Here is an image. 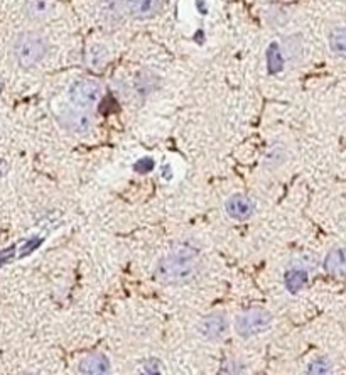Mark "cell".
<instances>
[{
	"label": "cell",
	"mask_w": 346,
	"mask_h": 375,
	"mask_svg": "<svg viewBox=\"0 0 346 375\" xmlns=\"http://www.w3.org/2000/svg\"><path fill=\"white\" fill-rule=\"evenodd\" d=\"M199 249L191 242H179L171 249V252L159 260L156 265V279L162 284H186L198 277Z\"/></svg>",
	"instance_id": "1"
},
{
	"label": "cell",
	"mask_w": 346,
	"mask_h": 375,
	"mask_svg": "<svg viewBox=\"0 0 346 375\" xmlns=\"http://www.w3.org/2000/svg\"><path fill=\"white\" fill-rule=\"evenodd\" d=\"M49 51V43L43 34L27 31L16 38L12 44V54L21 68H34L39 65Z\"/></svg>",
	"instance_id": "2"
},
{
	"label": "cell",
	"mask_w": 346,
	"mask_h": 375,
	"mask_svg": "<svg viewBox=\"0 0 346 375\" xmlns=\"http://www.w3.org/2000/svg\"><path fill=\"white\" fill-rule=\"evenodd\" d=\"M272 324V314L267 309L253 308L240 314L235 322V330L240 337H255L267 332Z\"/></svg>",
	"instance_id": "3"
},
{
	"label": "cell",
	"mask_w": 346,
	"mask_h": 375,
	"mask_svg": "<svg viewBox=\"0 0 346 375\" xmlns=\"http://www.w3.org/2000/svg\"><path fill=\"white\" fill-rule=\"evenodd\" d=\"M102 86L90 78H80L70 86V100L78 108H92L100 102Z\"/></svg>",
	"instance_id": "4"
},
{
	"label": "cell",
	"mask_w": 346,
	"mask_h": 375,
	"mask_svg": "<svg viewBox=\"0 0 346 375\" xmlns=\"http://www.w3.org/2000/svg\"><path fill=\"white\" fill-rule=\"evenodd\" d=\"M56 118L63 129L73 132V134H85L93 125L92 113L86 112V108H65V111L58 113Z\"/></svg>",
	"instance_id": "5"
},
{
	"label": "cell",
	"mask_w": 346,
	"mask_h": 375,
	"mask_svg": "<svg viewBox=\"0 0 346 375\" xmlns=\"http://www.w3.org/2000/svg\"><path fill=\"white\" fill-rule=\"evenodd\" d=\"M97 16L105 27L122 26L127 16L124 0H97Z\"/></svg>",
	"instance_id": "6"
},
{
	"label": "cell",
	"mask_w": 346,
	"mask_h": 375,
	"mask_svg": "<svg viewBox=\"0 0 346 375\" xmlns=\"http://www.w3.org/2000/svg\"><path fill=\"white\" fill-rule=\"evenodd\" d=\"M198 332L204 340H221L229 333V318L221 313H211L204 317L198 324Z\"/></svg>",
	"instance_id": "7"
},
{
	"label": "cell",
	"mask_w": 346,
	"mask_h": 375,
	"mask_svg": "<svg viewBox=\"0 0 346 375\" xmlns=\"http://www.w3.org/2000/svg\"><path fill=\"white\" fill-rule=\"evenodd\" d=\"M225 210H226V215H229L230 218H234V220L236 222H243V220H248V218L253 215L255 203L248 198L247 195L236 193V195H231L230 198L226 200Z\"/></svg>",
	"instance_id": "8"
},
{
	"label": "cell",
	"mask_w": 346,
	"mask_h": 375,
	"mask_svg": "<svg viewBox=\"0 0 346 375\" xmlns=\"http://www.w3.org/2000/svg\"><path fill=\"white\" fill-rule=\"evenodd\" d=\"M125 12L135 19L145 21L156 17L162 9V0H124Z\"/></svg>",
	"instance_id": "9"
},
{
	"label": "cell",
	"mask_w": 346,
	"mask_h": 375,
	"mask_svg": "<svg viewBox=\"0 0 346 375\" xmlns=\"http://www.w3.org/2000/svg\"><path fill=\"white\" fill-rule=\"evenodd\" d=\"M78 372L81 374H108L110 372V360L102 354H93L86 355L80 360L78 364Z\"/></svg>",
	"instance_id": "10"
},
{
	"label": "cell",
	"mask_w": 346,
	"mask_h": 375,
	"mask_svg": "<svg viewBox=\"0 0 346 375\" xmlns=\"http://www.w3.org/2000/svg\"><path fill=\"white\" fill-rule=\"evenodd\" d=\"M54 6L51 0H29L24 7V14L29 21L44 22L53 16Z\"/></svg>",
	"instance_id": "11"
},
{
	"label": "cell",
	"mask_w": 346,
	"mask_h": 375,
	"mask_svg": "<svg viewBox=\"0 0 346 375\" xmlns=\"http://www.w3.org/2000/svg\"><path fill=\"white\" fill-rule=\"evenodd\" d=\"M325 269L331 276H346V249H331L325 259Z\"/></svg>",
	"instance_id": "12"
},
{
	"label": "cell",
	"mask_w": 346,
	"mask_h": 375,
	"mask_svg": "<svg viewBox=\"0 0 346 375\" xmlns=\"http://www.w3.org/2000/svg\"><path fill=\"white\" fill-rule=\"evenodd\" d=\"M156 76L149 71H140L134 76V81H132V88H134L135 95L140 98L149 97V93L156 88Z\"/></svg>",
	"instance_id": "13"
},
{
	"label": "cell",
	"mask_w": 346,
	"mask_h": 375,
	"mask_svg": "<svg viewBox=\"0 0 346 375\" xmlns=\"http://www.w3.org/2000/svg\"><path fill=\"white\" fill-rule=\"evenodd\" d=\"M308 281H309V276L304 269L295 267V269H290V271H288V274H285V287H288L290 292L300 291L304 286L308 284Z\"/></svg>",
	"instance_id": "14"
},
{
	"label": "cell",
	"mask_w": 346,
	"mask_h": 375,
	"mask_svg": "<svg viewBox=\"0 0 346 375\" xmlns=\"http://www.w3.org/2000/svg\"><path fill=\"white\" fill-rule=\"evenodd\" d=\"M330 48L336 56L346 58V27H336L331 31Z\"/></svg>",
	"instance_id": "15"
},
{
	"label": "cell",
	"mask_w": 346,
	"mask_h": 375,
	"mask_svg": "<svg viewBox=\"0 0 346 375\" xmlns=\"http://www.w3.org/2000/svg\"><path fill=\"white\" fill-rule=\"evenodd\" d=\"M284 161H285L284 149H282L281 145H274V148L266 154V161H263V164H266V168H279Z\"/></svg>",
	"instance_id": "16"
},
{
	"label": "cell",
	"mask_w": 346,
	"mask_h": 375,
	"mask_svg": "<svg viewBox=\"0 0 346 375\" xmlns=\"http://www.w3.org/2000/svg\"><path fill=\"white\" fill-rule=\"evenodd\" d=\"M330 369H331V365L326 359H318V360H314L311 365H309L308 372L309 374H327L330 372Z\"/></svg>",
	"instance_id": "17"
},
{
	"label": "cell",
	"mask_w": 346,
	"mask_h": 375,
	"mask_svg": "<svg viewBox=\"0 0 346 375\" xmlns=\"http://www.w3.org/2000/svg\"><path fill=\"white\" fill-rule=\"evenodd\" d=\"M152 364H154V365H150V362H145L144 370H145V372H147V374H157L159 369H161V364L156 362V360H154Z\"/></svg>",
	"instance_id": "18"
},
{
	"label": "cell",
	"mask_w": 346,
	"mask_h": 375,
	"mask_svg": "<svg viewBox=\"0 0 346 375\" xmlns=\"http://www.w3.org/2000/svg\"><path fill=\"white\" fill-rule=\"evenodd\" d=\"M7 173V163L4 161V159H0V178Z\"/></svg>",
	"instance_id": "19"
}]
</instances>
